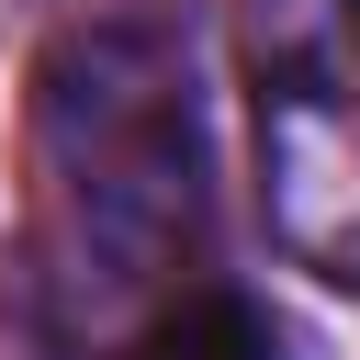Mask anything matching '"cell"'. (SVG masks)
<instances>
[{"instance_id": "cell-1", "label": "cell", "mask_w": 360, "mask_h": 360, "mask_svg": "<svg viewBox=\"0 0 360 360\" xmlns=\"http://www.w3.org/2000/svg\"><path fill=\"white\" fill-rule=\"evenodd\" d=\"M34 180H45V292L68 326L180 292L202 248V112L191 68L146 22H90L34 79Z\"/></svg>"}, {"instance_id": "cell-2", "label": "cell", "mask_w": 360, "mask_h": 360, "mask_svg": "<svg viewBox=\"0 0 360 360\" xmlns=\"http://www.w3.org/2000/svg\"><path fill=\"white\" fill-rule=\"evenodd\" d=\"M248 79L292 236L360 281V0H248Z\"/></svg>"}, {"instance_id": "cell-3", "label": "cell", "mask_w": 360, "mask_h": 360, "mask_svg": "<svg viewBox=\"0 0 360 360\" xmlns=\"http://www.w3.org/2000/svg\"><path fill=\"white\" fill-rule=\"evenodd\" d=\"M124 360H281V326L225 281H180V292H158L135 315Z\"/></svg>"}]
</instances>
